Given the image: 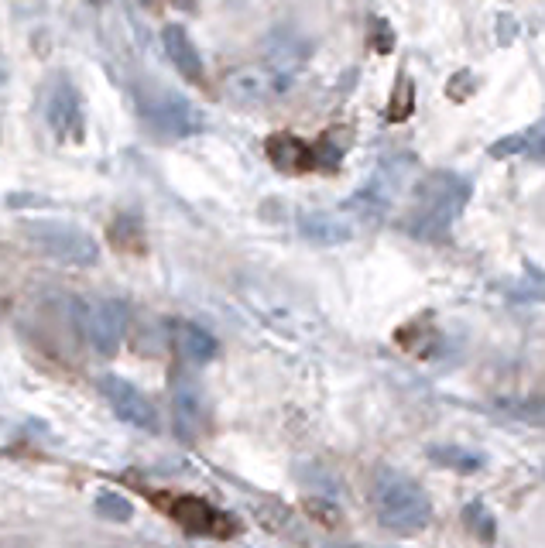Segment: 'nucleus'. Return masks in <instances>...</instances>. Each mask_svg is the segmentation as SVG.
Listing matches in <instances>:
<instances>
[{
	"label": "nucleus",
	"instance_id": "obj_1",
	"mask_svg": "<svg viewBox=\"0 0 545 548\" xmlns=\"http://www.w3.org/2000/svg\"><path fill=\"white\" fill-rule=\"evenodd\" d=\"M371 507H374V518L388 531H398V535L422 531L432 518V504L426 490L398 470H381L378 477H374Z\"/></svg>",
	"mask_w": 545,
	"mask_h": 548
},
{
	"label": "nucleus",
	"instance_id": "obj_2",
	"mask_svg": "<svg viewBox=\"0 0 545 548\" xmlns=\"http://www.w3.org/2000/svg\"><path fill=\"white\" fill-rule=\"evenodd\" d=\"M467 192L470 189L456 175H429L419 185L415 213L408 216V230L419 233V237H439L460 216L463 203H467Z\"/></svg>",
	"mask_w": 545,
	"mask_h": 548
},
{
	"label": "nucleus",
	"instance_id": "obj_3",
	"mask_svg": "<svg viewBox=\"0 0 545 548\" xmlns=\"http://www.w3.org/2000/svg\"><path fill=\"white\" fill-rule=\"evenodd\" d=\"M24 240L35 247L48 261L69 264V268H90L100 261V244L86 230L72 227V223H55V220H31L24 223Z\"/></svg>",
	"mask_w": 545,
	"mask_h": 548
},
{
	"label": "nucleus",
	"instance_id": "obj_4",
	"mask_svg": "<svg viewBox=\"0 0 545 548\" xmlns=\"http://www.w3.org/2000/svg\"><path fill=\"white\" fill-rule=\"evenodd\" d=\"M288 86V72L275 62H254V66H237L223 76V96L237 107H264L275 96H282Z\"/></svg>",
	"mask_w": 545,
	"mask_h": 548
},
{
	"label": "nucleus",
	"instance_id": "obj_5",
	"mask_svg": "<svg viewBox=\"0 0 545 548\" xmlns=\"http://www.w3.org/2000/svg\"><path fill=\"white\" fill-rule=\"evenodd\" d=\"M79 316H83V333L93 350L100 353V357H114L127 333L124 302H114V298H86V302L79 305Z\"/></svg>",
	"mask_w": 545,
	"mask_h": 548
},
{
	"label": "nucleus",
	"instance_id": "obj_6",
	"mask_svg": "<svg viewBox=\"0 0 545 548\" xmlns=\"http://www.w3.org/2000/svg\"><path fill=\"white\" fill-rule=\"evenodd\" d=\"M155 504L162 507L175 525H182L192 535H230L234 521L227 514H220L210 501L192 494H155Z\"/></svg>",
	"mask_w": 545,
	"mask_h": 548
},
{
	"label": "nucleus",
	"instance_id": "obj_7",
	"mask_svg": "<svg viewBox=\"0 0 545 548\" xmlns=\"http://www.w3.org/2000/svg\"><path fill=\"white\" fill-rule=\"evenodd\" d=\"M48 127H52L55 141L62 144H83L86 137V117H83V100L72 90L69 79H59L48 93Z\"/></svg>",
	"mask_w": 545,
	"mask_h": 548
},
{
	"label": "nucleus",
	"instance_id": "obj_8",
	"mask_svg": "<svg viewBox=\"0 0 545 548\" xmlns=\"http://www.w3.org/2000/svg\"><path fill=\"white\" fill-rule=\"evenodd\" d=\"M100 391H103V398L110 401V408H114V415L120 422L138 425V429H148V432L158 429L155 405H151L131 381H124V377H117V374H107V377H100Z\"/></svg>",
	"mask_w": 545,
	"mask_h": 548
},
{
	"label": "nucleus",
	"instance_id": "obj_9",
	"mask_svg": "<svg viewBox=\"0 0 545 548\" xmlns=\"http://www.w3.org/2000/svg\"><path fill=\"white\" fill-rule=\"evenodd\" d=\"M148 117L151 124L158 127V131L172 134V137H189L196 134L199 127H203V117H199V110L192 107L189 100H182V96H158L155 103L148 107Z\"/></svg>",
	"mask_w": 545,
	"mask_h": 548
},
{
	"label": "nucleus",
	"instance_id": "obj_10",
	"mask_svg": "<svg viewBox=\"0 0 545 548\" xmlns=\"http://www.w3.org/2000/svg\"><path fill=\"white\" fill-rule=\"evenodd\" d=\"M172 422H175V435L182 442H196L203 435L206 425V405L203 394H199L192 384H179L172 394Z\"/></svg>",
	"mask_w": 545,
	"mask_h": 548
},
{
	"label": "nucleus",
	"instance_id": "obj_11",
	"mask_svg": "<svg viewBox=\"0 0 545 548\" xmlns=\"http://www.w3.org/2000/svg\"><path fill=\"white\" fill-rule=\"evenodd\" d=\"M354 216L343 209V213H309L302 216V237H309L312 244H323V247H333V244H343L357 233L354 227Z\"/></svg>",
	"mask_w": 545,
	"mask_h": 548
},
{
	"label": "nucleus",
	"instance_id": "obj_12",
	"mask_svg": "<svg viewBox=\"0 0 545 548\" xmlns=\"http://www.w3.org/2000/svg\"><path fill=\"white\" fill-rule=\"evenodd\" d=\"M162 45H165V55L172 59V66L182 72V79H189V83H203V59H199V52H196V45H192L186 28L168 24V28L162 31Z\"/></svg>",
	"mask_w": 545,
	"mask_h": 548
},
{
	"label": "nucleus",
	"instance_id": "obj_13",
	"mask_svg": "<svg viewBox=\"0 0 545 548\" xmlns=\"http://www.w3.org/2000/svg\"><path fill=\"white\" fill-rule=\"evenodd\" d=\"M268 158L275 161L285 172H306V168H316L319 158L312 155V148L306 141H299L295 134H271L268 137Z\"/></svg>",
	"mask_w": 545,
	"mask_h": 548
},
{
	"label": "nucleus",
	"instance_id": "obj_14",
	"mask_svg": "<svg viewBox=\"0 0 545 548\" xmlns=\"http://www.w3.org/2000/svg\"><path fill=\"white\" fill-rule=\"evenodd\" d=\"M175 346H179V353L189 360V364H210V360H216V353H220L216 336L206 333V329L196 326V322H179V329H175Z\"/></svg>",
	"mask_w": 545,
	"mask_h": 548
},
{
	"label": "nucleus",
	"instance_id": "obj_15",
	"mask_svg": "<svg viewBox=\"0 0 545 548\" xmlns=\"http://www.w3.org/2000/svg\"><path fill=\"white\" fill-rule=\"evenodd\" d=\"M110 244H114L120 254H141L144 251L141 223L134 220V216H117V220L110 223Z\"/></svg>",
	"mask_w": 545,
	"mask_h": 548
},
{
	"label": "nucleus",
	"instance_id": "obj_16",
	"mask_svg": "<svg viewBox=\"0 0 545 548\" xmlns=\"http://www.w3.org/2000/svg\"><path fill=\"white\" fill-rule=\"evenodd\" d=\"M96 514H103L107 521L124 525V521L134 518V504L127 501V497H120L117 490H100V494H96Z\"/></svg>",
	"mask_w": 545,
	"mask_h": 548
},
{
	"label": "nucleus",
	"instance_id": "obj_17",
	"mask_svg": "<svg viewBox=\"0 0 545 548\" xmlns=\"http://www.w3.org/2000/svg\"><path fill=\"white\" fill-rule=\"evenodd\" d=\"M436 463H443V466H453V470H460V473H474L484 459H480L477 453H470V449H460V446H443V449H432L429 453Z\"/></svg>",
	"mask_w": 545,
	"mask_h": 548
},
{
	"label": "nucleus",
	"instance_id": "obj_18",
	"mask_svg": "<svg viewBox=\"0 0 545 548\" xmlns=\"http://www.w3.org/2000/svg\"><path fill=\"white\" fill-rule=\"evenodd\" d=\"M408 114H415V86L402 79L388 100V120H405Z\"/></svg>",
	"mask_w": 545,
	"mask_h": 548
},
{
	"label": "nucleus",
	"instance_id": "obj_19",
	"mask_svg": "<svg viewBox=\"0 0 545 548\" xmlns=\"http://www.w3.org/2000/svg\"><path fill=\"white\" fill-rule=\"evenodd\" d=\"M306 511H309V518H316L323 528H336V525H340V511H336L330 501H309Z\"/></svg>",
	"mask_w": 545,
	"mask_h": 548
},
{
	"label": "nucleus",
	"instance_id": "obj_20",
	"mask_svg": "<svg viewBox=\"0 0 545 548\" xmlns=\"http://www.w3.org/2000/svg\"><path fill=\"white\" fill-rule=\"evenodd\" d=\"M467 521H474V528L480 531V538H491V535H494V531H491V525H494L491 514H487L480 504H470V507H467Z\"/></svg>",
	"mask_w": 545,
	"mask_h": 548
},
{
	"label": "nucleus",
	"instance_id": "obj_21",
	"mask_svg": "<svg viewBox=\"0 0 545 548\" xmlns=\"http://www.w3.org/2000/svg\"><path fill=\"white\" fill-rule=\"evenodd\" d=\"M528 155H532V158H539V161H545V134L539 137V141L532 144V148H528Z\"/></svg>",
	"mask_w": 545,
	"mask_h": 548
},
{
	"label": "nucleus",
	"instance_id": "obj_22",
	"mask_svg": "<svg viewBox=\"0 0 545 548\" xmlns=\"http://www.w3.org/2000/svg\"><path fill=\"white\" fill-rule=\"evenodd\" d=\"M0 83H4V62H0Z\"/></svg>",
	"mask_w": 545,
	"mask_h": 548
}]
</instances>
